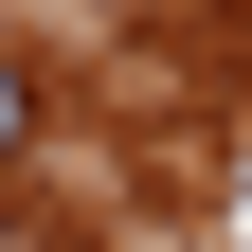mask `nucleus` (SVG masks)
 I'll list each match as a JSON object with an SVG mask.
<instances>
[{
	"label": "nucleus",
	"instance_id": "nucleus-1",
	"mask_svg": "<svg viewBox=\"0 0 252 252\" xmlns=\"http://www.w3.org/2000/svg\"><path fill=\"white\" fill-rule=\"evenodd\" d=\"M18 144H36V72L0 54V162H18Z\"/></svg>",
	"mask_w": 252,
	"mask_h": 252
}]
</instances>
